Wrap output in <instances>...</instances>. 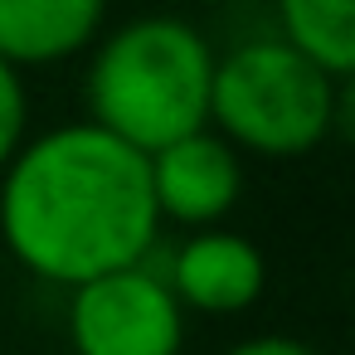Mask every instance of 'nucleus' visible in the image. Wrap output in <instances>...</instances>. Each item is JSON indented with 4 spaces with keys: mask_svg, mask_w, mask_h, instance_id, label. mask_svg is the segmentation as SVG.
I'll use <instances>...</instances> for the list:
<instances>
[{
    "mask_svg": "<svg viewBox=\"0 0 355 355\" xmlns=\"http://www.w3.org/2000/svg\"><path fill=\"white\" fill-rule=\"evenodd\" d=\"M214 49L175 15H141L112 30L88 69V122L151 156L209 122Z\"/></svg>",
    "mask_w": 355,
    "mask_h": 355,
    "instance_id": "f03ea898",
    "label": "nucleus"
},
{
    "mask_svg": "<svg viewBox=\"0 0 355 355\" xmlns=\"http://www.w3.org/2000/svg\"><path fill=\"white\" fill-rule=\"evenodd\" d=\"M69 340L78 355H180L185 306L151 268H122L73 287Z\"/></svg>",
    "mask_w": 355,
    "mask_h": 355,
    "instance_id": "20e7f679",
    "label": "nucleus"
},
{
    "mask_svg": "<svg viewBox=\"0 0 355 355\" xmlns=\"http://www.w3.org/2000/svg\"><path fill=\"white\" fill-rule=\"evenodd\" d=\"M340 78L316 69L287 40H248L234 54L214 59L209 78V122L229 146L253 156L292 161L326 141L336 122Z\"/></svg>",
    "mask_w": 355,
    "mask_h": 355,
    "instance_id": "7ed1b4c3",
    "label": "nucleus"
},
{
    "mask_svg": "<svg viewBox=\"0 0 355 355\" xmlns=\"http://www.w3.org/2000/svg\"><path fill=\"white\" fill-rule=\"evenodd\" d=\"M224 355H316V345H306L297 336H253V340H239Z\"/></svg>",
    "mask_w": 355,
    "mask_h": 355,
    "instance_id": "9d476101",
    "label": "nucleus"
},
{
    "mask_svg": "<svg viewBox=\"0 0 355 355\" xmlns=\"http://www.w3.org/2000/svg\"><path fill=\"white\" fill-rule=\"evenodd\" d=\"M282 35L297 54H306L331 78H350L355 69V0H277Z\"/></svg>",
    "mask_w": 355,
    "mask_h": 355,
    "instance_id": "6e6552de",
    "label": "nucleus"
},
{
    "mask_svg": "<svg viewBox=\"0 0 355 355\" xmlns=\"http://www.w3.org/2000/svg\"><path fill=\"white\" fill-rule=\"evenodd\" d=\"M146 175H151L156 214L175 219V224H195V229L219 224L243 195L239 151L219 132H205V127L161 146V151H151Z\"/></svg>",
    "mask_w": 355,
    "mask_h": 355,
    "instance_id": "39448f33",
    "label": "nucleus"
},
{
    "mask_svg": "<svg viewBox=\"0 0 355 355\" xmlns=\"http://www.w3.org/2000/svg\"><path fill=\"white\" fill-rule=\"evenodd\" d=\"M146 156L93 122L54 127L0 171V234L44 282L83 287L137 268L156 243Z\"/></svg>",
    "mask_w": 355,
    "mask_h": 355,
    "instance_id": "f257e3e1",
    "label": "nucleus"
},
{
    "mask_svg": "<svg viewBox=\"0 0 355 355\" xmlns=\"http://www.w3.org/2000/svg\"><path fill=\"white\" fill-rule=\"evenodd\" d=\"M25 83L20 69H10L0 59V171L15 161V151L25 146Z\"/></svg>",
    "mask_w": 355,
    "mask_h": 355,
    "instance_id": "1a4fd4ad",
    "label": "nucleus"
},
{
    "mask_svg": "<svg viewBox=\"0 0 355 355\" xmlns=\"http://www.w3.org/2000/svg\"><path fill=\"white\" fill-rule=\"evenodd\" d=\"M166 287L175 292L180 306H195L205 316H234L263 297L268 263L243 234L205 229V234L180 243V253L171 258Z\"/></svg>",
    "mask_w": 355,
    "mask_h": 355,
    "instance_id": "423d86ee",
    "label": "nucleus"
},
{
    "mask_svg": "<svg viewBox=\"0 0 355 355\" xmlns=\"http://www.w3.org/2000/svg\"><path fill=\"white\" fill-rule=\"evenodd\" d=\"M107 20V0H0V59L10 69L83 54Z\"/></svg>",
    "mask_w": 355,
    "mask_h": 355,
    "instance_id": "0eeeda50",
    "label": "nucleus"
}]
</instances>
